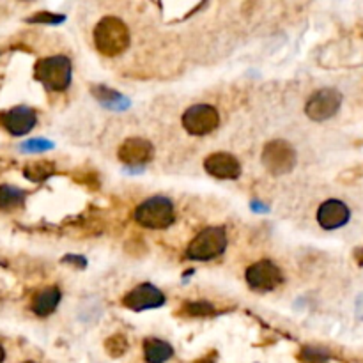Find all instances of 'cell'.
<instances>
[{
	"label": "cell",
	"mask_w": 363,
	"mask_h": 363,
	"mask_svg": "<svg viewBox=\"0 0 363 363\" xmlns=\"http://www.w3.org/2000/svg\"><path fill=\"white\" fill-rule=\"evenodd\" d=\"M94 45L105 57H117L130 46V31L123 20L105 16L94 29Z\"/></svg>",
	"instance_id": "6da1fadb"
},
{
	"label": "cell",
	"mask_w": 363,
	"mask_h": 363,
	"mask_svg": "<svg viewBox=\"0 0 363 363\" xmlns=\"http://www.w3.org/2000/svg\"><path fill=\"white\" fill-rule=\"evenodd\" d=\"M135 220L145 229H168L176 220L174 204L167 197H151L135 209Z\"/></svg>",
	"instance_id": "7a4b0ae2"
},
{
	"label": "cell",
	"mask_w": 363,
	"mask_h": 363,
	"mask_svg": "<svg viewBox=\"0 0 363 363\" xmlns=\"http://www.w3.org/2000/svg\"><path fill=\"white\" fill-rule=\"evenodd\" d=\"M227 249L225 227H207L200 230L186 250L188 259L191 260H211L222 255Z\"/></svg>",
	"instance_id": "3957f363"
},
{
	"label": "cell",
	"mask_w": 363,
	"mask_h": 363,
	"mask_svg": "<svg viewBox=\"0 0 363 363\" xmlns=\"http://www.w3.org/2000/svg\"><path fill=\"white\" fill-rule=\"evenodd\" d=\"M34 75L50 91H66L71 84V61L66 55L41 59L36 64Z\"/></svg>",
	"instance_id": "277c9868"
},
{
	"label": "cell",
	"mask_w": 363,
	"mask_h": 363,
	"mask_svg": "<svg viewBox=\"0 0 363 363\" xmlns=\"http://www.w3.org/2000/svg\"><path fill=\"white\" fill-rule=\"evenodd\" d=\"M262 163L273 176L289 174L296 165V151L289 142L273 140L264 147Z\"/></svg>",
	"instance_id": "5b68a950"
},
{
	"label": "cell",
	"mask_w": 363,
	"mask_h": 363,
	"mask_svg": "<svg viewBox=\"0 0 363 363\" xmlns=\"http://www.w3.org/2000/svg\"><path fill=\"white\" fill-rule=\"evenodd\" d=\"M220 124V115L211 105H193L183 114V126L188 133L202 137L214 131Z\"/></svg>",
	"instance_id": "8992f818"
},
{
	"label": "cell",
	"mask_w": 363,
	"mask_h": 363,
	"mask_svg": "<svg viewBox=\"0 0 363 363\" xmlns=\"http://www.w3.org/2000/svg\"><path fill=\"white\" fill-rule=\"evenodd\" d=\"M342 103L341 92L335 89H321V91L313 92L310 100L306 101L305 112L313 121H326L332 119L339 112Z\"/></svg>",
	"instance_id": "52a82bcc"
},
{
	"label": "cell",
	"mask_w": 363,
	"mask_h": 363,
	"mask_svg": "<svg viewBox=\"0 0 363 363\" xmlns=\"http://www.w3.org/2000/svg\"><path fill=\"white\" fill-rule=\"evenodd\" d=\"M246 282L255 290H273L283 282L282 269L272 260H259L246 269Z\"/></svg>",
	"instance_id": "ba28073f"
},
{
	"label": "cell",
	"mask_w": 363,
	"mask_h": 363,
	"mask_svg": "<svg viewBox=\"0 0 363 363\" xmlns=\"http://www.w3.org/2000/svg\"><path fill=\"white\" fill-rule=\"evenodd\" d=\"M123 303L133 312H142V310L158 309V306L163 305L165 296L153 283H140L124 296Z\"/></svg>",
	"instance_id": "9c48e42d"
},
{
	"label": "cell",
	"mask_w": 363,
	"mask_h": 363,
	"mask_svg": "<svg viewBox=\"0 0 363 363\" xmlns=\"http://www.w3.org/2000/svg\"><path fill=\"white\" fill-rule=\"evenodd\" d=\"M38 123L36 112L29 107H15L0 114V124L15 137L27 135Z\"/></svg>",
	"instance_id": "30bf717a"
},
{
	"label": "cell",
	"mask_w": 363,
	"mask_h": 363,
	"mask_svg": "<svg viewBox=\"0 0 363 363\" xmlns=\"http://www.w3.org/2000/svg\"><path fill=\"white\" fill-rule=\"evenodd\" d=\"M349 218H351V211L339 199L326 200V202L321 204L318 211L319 225L326 230L341 229V227H344L349 222Z\"/></svg>",
	"instance_id": "8fae6325"
},
{
	"label": "cell",
	"mask_w": 363,
	"mask_h": 363,
	"mask_svg": "<svg viewBox=\"0 0 363 363\" xmlns=\"http://www.w3.org/2000/svg\"><path fill=\"white\" fill-rule=\"evenodd\" d=\"M154 147L149 140L144 138H128L119 147V160L124 161L126 165L137 167L153 160Z\"/></svg>",
	"instance_id": "7c38bea8"
},
{
	"label": "cell",
	"mask_w": 363,
	"mask_h": 363,
	"mask_svg": "<svg viewBox=\"0 0 363 363\" xmlns=\"http://www.w3.org/2000/svg\"><path fill=\"white\" fill-rule=\"evenodd\" d=\"M207 174L218 179H237L241 174V165L236 156L229 153L209 154L204 161Z\"/></svg>",
	"instance_id": "4fadbf2b"
},
{
	"label": "cell",
	"mask_w": 363,
	"mask_h": 363,
	"mask_svg": "<svg viewBox=\"0 0 363 363\" xmlns=\"http://www.w3.org/2000/svg\"><path fill=\"white\" fill-rule=\"evenodd\" d=\"M61 303V290L59 287H46V289L39 290L38 295L32 299V312L36 316H50Z\"/></svg>",
	"instance_id": "5bb4252c"
},
{
	"label": "cell",
	"mask_w": 363,
	"mask_h": 363,
	"mask_svg": "<svg viewBox=\"0 0 363 363\" xmlns=\"http://www.w3.org/2000/svg\"><path fill=\"white\" fill-rule=\"evenodd\" d=\"M174 356L172 346L160 339H145L144 358L147 363H167Z\"/></svg>",
	"instance_id": "9a60e30c"
},
{
	"label": "cell",
	"mask_w": 363,
	"mask_h": 363,
	"mask_svg": "<svg viewBox=\"0 0 363 363\" xmlns=\"http://www.w3.org/2000/svg\"><path fill=\"white\" fill-rule=\"evenodd\" d=\"M25 177L34 183H43L46 181L52 174H55V165L50 161L41 160V161H32V163L25 165V170H23Z\"/></svg>",
	"instance_id": "2e32d148"
},
{
	"label": "cell",
	"mask_w": 363,
	"mask_h": 363,
	"mask_svg": "<svg viewBox=\"0 0 363 363\" xmlns=\"http://www.w3.org/2000/svg\"><path fill=\"white\" fill-rule=\"evenodd\" d=\"M92 92H94L96 98H98V100H100L105 107L112 108V110H123V108L128 107V101L124 96H121L119 92H115V91H110V89L103 87V85H100V87H94L92 89Z\"/></svg>",
	"instance_id": "e0dca14e"
},
{
	"label": "cell",
	"mask_w": 363,
	"mask_h": 363,
	"mask_svg": "<svg viewBox=\"0 0 363 363\" xmlns=\"http://www.w3.org/2000/svg\"><path fill=\"white\" fill-rule=\"evenodd\" d=\"M23 200H25V191L23 190L9 186V184H2L0 186V209H15V207L22 206Z\"/></svg>",
	"instance_id": "ac0fdd59"
},
{
	"label": "cell",
	"mask_w": 363,
	"mask_h": 363,
	"mask_svg": "<svg viewBox=\"0 0 363 363\" xmlns=\"http://www.w3.org/2000/svg\"><path fill=\"white\" fill-rule=\"evenodd\" d=\"M105 349L110 356L114 358H119V356H123L124 353L128 351V339L126 335L123 333H115V335L108 336L107 342H105Z\"/></svg>",
	"instance_id": "d6986e66"
},
{
	"label": "cell",
	"mask_w": 363,
	"mask_h": 363,
	"mask_svg": "<svg viewBox=\"0 0 363 363\" xmlns=\"http://www.w3.org/2000/svg\"><path fill=\"white\" fill-rule=\"evenodd\" d=\"M184 313L191 316V318H204V316H211L214 313V306L207 302H191L184 305Z\"/></svg>",
	"instance_id": "ffe728a7"
},
{
	"label": "cell",
	"mask_w": 363,
	"mask_h": 363,
	"mask_svg": "<svg viewBox=\"0 0 363 363\" xmlns=\"http://www.w3.org/2000/svg\"><path fill=\"white\" fill-rule=\"evenodd\" d=\"M299 362L302 363H326L328 355L318 348H303L299 351Z\"/></svg>",
	"instance_id": "44dd1931"
},
{
	"label": "cell",
	"mask_w": 363,
	"mask_h": 363,
	"mask_svg": "<svg viewBox=\"0 0 363 363\" xmlns=\"http://www.w3.org/2000/svg\"><path fill=\"white\" fill-rule=\"evenodd\" d=\"M52 147H54V144L50 140H45V138H32L22 145V149L27 151V153H41V151H48Z\"/></svg>",
	"instance_id": "7402d4cb"
},
{
	"label": "cell",
	"mask_w": 363,
	"mask_h": 363,
	"mask_svg": "<svg viewBox=\"0 0 363 363\" xmlns=\"http://www.w3.org/2000/svg\"><path fill=\"white\" fill-rule=\"evenodd\" d=\"M29 22H38V23H61L64 22V16L61 15H52V13H38L36 16H32Z\"/></svg>",
	"instance_id": "603a6c76"
},
{
	"label": "cell",
	"mask_w": 363,
	"mask_h": 363,
	"mask_svg": "<svg viewBox=\"0 0 363 363\" xmlns=\"http://www.w3.org/2000/svg\"><path fill=\"white\" fill-rule=\"evenodd\" d=\"M4 358H6V351H4V348L0 346V363L4 362Z\"/></svg>",
	"instance_id": "cb8c5ba5"
},
{
	"label": "cell",
	"mask_w": 363,
	"mask_h": 363,
	"mask_svg": "<svg viewBox=\"0 0 363 363\" xmlns=\"http://www.w3.org/2000/svg\"><path fill=\"white\" fill-rule=\"evenodd\" d=\"M25 363H36V362H25Z\"/></svg>",
	"instance_id": "d4e9b609"
},
{
	"label": "cell",
	"mask_w": 363,
	"mask_h": 363,
	"mask_svg": "<svg viewBox=\"0 0 363 363\" xmlns=\"http://www.w3.org/2000/svg\"><path fill=\"white\" fill-rule=\"evenodd\" d=\"M0 172H2V170H0Z\"/></svg>",
	"instance_id": "484cf974"
}]
</instances>
